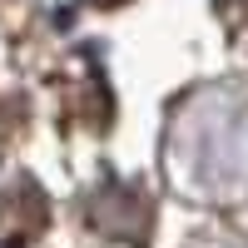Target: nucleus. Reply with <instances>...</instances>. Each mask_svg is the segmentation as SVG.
Wrapping results in <instances>:
<instances>
[{
	"label": "nucleus",
	"instance_id": "f03ea898",
	"mask_svg": "<svg viewBox=\"0 0 248 248\" xmlns=\"http://www.w3.org/2000/svg\"><path fill=\"white\" fill-rule=\"evenodd\" d=\"M199 248H233V243H199Z\"/></svg>",
	"mask_w": 248,
	"mask_h": 248
},
{
	"label": "nucleus",
	"instance_id": "f257e3e1",
	"mask_svg": "<svg viewBox=\"0 0 248 248\" xmlns=\"http://www.w3.org/2000/svg\"><path fill=\"white\" fill-rule=\"evenodd\" d=\"M169 154L184 189L203 199H243L248 194V99L238 94L194 99L174 124Z\"/></svg>",
	"mask_w": 248,
	"mask_h": 248
}]
</instances>
